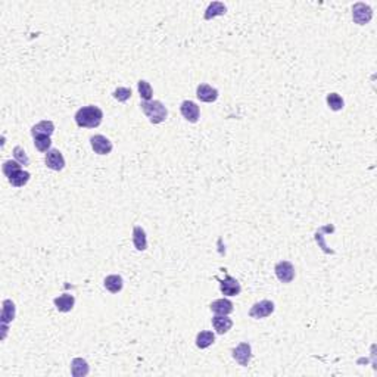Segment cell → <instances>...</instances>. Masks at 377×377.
<instances>
[{
  "label": "cell",
  "mask_w": 377,
  "mask_h": 377,
  "mask_svg": "<svg viewBox=\"0 0 377 377\" xmlns=\"http://www.w3.org/2000/svg\"><path fill=\"white\" fill-rule=\"evenodd\" d=\"M103 286H105V289L109 290L111 293H118V292H121L123 287H124V280H123V277L118 276V274H111V276H108V277L105 279Z\"/></svg>",
  "instance_id": "17"
},
{
  "label": "cell",
  "mask_w": 377,
  "mask_h": 377,
  "mask_svg": "<svg viewBox=\"0 0 377 377\" xmlns=\"http://www.w3.org/2000/svg\"><path fill=\"white\" fill-rule=\"evenodd\" d=\"M30 173L28 171H24V170H19L16 171L15 174H12V177H9V183L13 186V188H22L25 186L28 182H30Z\"/></svg>",
  "instance_id": "21"
},
{
  "label": "cell",
  "mask_w": 377,
  "mask_h": 377,
  "mask_svg": "<svg viewBox=\"0 0 377 377\" xmlns=\"http://www.w3.org/2000/svg\"><path fill=\"white\" fill-rule=\"evenodd\" d=\"M55 131V124L52 121H40L37 123L35 126H32L31 128V134L32 137L35 136H52Z\"/></svg>",
  "instance_id": "18"
},
{
  "label": "cell",
  "mask_w": 377,
  "mask_h": 377,
  "mask_svg": "<svg viewBox=\"0 0 377 377\" xmlns=\"http://www.w3.org/2000/svg\"><path fill=\"white\" fill-rule=\"evenodd\" d=\"M53 304H55V307H56V310L59 313H69L74 308L75 298L72 295H69V293H63L61 296L55 298Z\"/></svg>",
  "instance_id": "12"
},
{
  "label": "cell",
  "mask_w": 377,
  "mask_h": 377,
  "mask_svg": "<svg viewBox=\"0 0 377 377\" xmlns=\"http://www.w3.org/2000/svg\"><path fill=\"white\" fill-rule=\"evenodd\" d=\"M90 145H92V149L97 155H108L112 152V142L109 139H106L105 136L102 134H96L90 139Z\"/></svg>",
  "instance_id": "6"
},
{
  "label": "cell",
  "mask_w": 377,
  "mask_h": 377,
  "mask_svg": "<svg viewBox=\"0 0 377 377\" xmlns=\"http://www.w3.org/2000/svg\"><path fill=\"white\" fill-rule=\"evenodd\" d=\"M15 313H16V308H15V304L10 301V299H4L3 301V310H1V324H9L10 321H13L15 318Z\"/></svg>",
  "instance_id": "19"
},
{
  "label": "cell",
  "mask_w": 377,
  "mask_h": 377,
  "mask_svg": "<svg viewBox=\"0 0 377 377\" xmlns=\"http://www.w3.org/2000/svg\"><path fill=\"white\" fill-rule=\"evenodd\" d=\"M142 111L145 112V115L149 118V121L152 124H161L167 120L168 117V111L165 108V105L161 100H151V102H142L140 103Z\"/></svg>",
  "instance_id": "2"
},
{
  "label": "cell",
  "mask_w": 377,
  "mask_h": 377,
  "mask_svg": "<svg viewBox=\"0 0 377 377\" xmlns=\"http://www.w3.org/2000/svg\"><path fill=\"white\" fill-rule=\"evenodd\" d=\"M133 245L137 251H146L148 249V237H146V231L140 227L136 225L133 228Z\"/></svg>",
  "instance_id": "14"
},
{
  "label": "cell",
  "mask_w": 377,
  "mask_h": 377,
  "mask_svg": "<svg viewBox=\"0 0 377 377\" xmlns=\"http://www.w3.org/2000/svg\"><path fill=\"white\" fill-rule=\"evenodd\" d=\"M44 162H46V167L53 171H62L65 168V158L58 149L47 151V154L44 157Z\"/></svg>",
  "instance_id": "8"
},
{
  "label": "cell",
  "mask_w": 377,
  "mask_h": 377,
  "mask_svg": "<svg viewBox=\"0 0 377 377\" xmlns=\"http://www.w3.org/2000/svg\"><path fill=\"white\" fill-rule=\"evenodd\" d=\"M233 358L242 366L246 367L252 358V348L248 342H242L233 349Z\"/></svg>",
  "instance_id": "7"
},
{
  "label": "cell",
  "mask_w": 377,
  "mask_h": 377,
  "mask_svg": "<svg viewBox=\"0 0 377 377\" xmlns=\"http://www.w3.org/2000/svg\"><path fill=\"white\" fill-rule=\"evenodd\" d=\"M13 157H15V161H16V162H19V164L24 165V167L30 164V159H28L25 151H24L21 146H15V148H13Z\"/></svg>",
  "instance_id": "27"
},
{
  "label": "cell",
  "mask_w": 377,
  "mask_h": 377,
  "mask_svg": "<svg viewBox=\"0 0 377 377\" xmlns=\"http://www.w3.org/2000/svg\"><path fill=\"white\" fill-rule=\"evenodd\" d=\"M196 96L200 102H205V103H211V102H215L218 99V90L211 87L209 84H199L197 89H196Z\"/></svg>",
  "instance_id": "11"
},
{
  "label": "cell",
  "mask_w": 377,
  "mask_h": 377,
  "mask_svg": "<svg viewBox=\"0 0 377 377\" xmlns=\"http://www.w3.org/2000/svg\"><path fill=\"white\" fill-rule=\"evenodd\" d=\"M19 170H22L21 168V164L19 162H16V161H6V162H3V165H1V171H3V174L9 179V177H12V174H15L16 171H19Z\"/></svg>",
  "instance_id": "26"
},
{
  "label": "cell",
  "mask_w": 377,
  "mask_h": 377,
  "mask_svg": "<svg viewBox=\"0 0 377 377\" xmlns=\"http://www.w3.org/2000/svg\"><path fill=\"white\" fill-rule=\"evenodd\" d=\"M209 308H211V311L214 313V314L217 315H228L233 313V302L231 301H228V299H217V301H214L211 305H209Z\"/></svg>",
  "instance_id": "15"
},
{
  "label": "cell",
  "mask_w": 377,
  "mask_h": 377,
  "mask_svg": "<svg viewBox=\"0 0 377 377\" xmlns=\"http://www.w3.org/2000/svg\"><path fill=\"white\" fill-rule=\"evenodd\" d=\"M352 18L358 25H366L373 18V10L366 3H357L352 7Z\"/></svg>",
  "instance_id": "3"
},
{
  "label": "cell",
  "mask_w": 377,
  "mask_h": 377,
  "mask_svg": "<svg viewBox=\"0 0 377 377\" xmlns=\"http://www.w3.org/2000/svg\"><path fill=\"white\" fill-rule=\"evenodd\" d=\"M89 363L83 358H74L71 361V375L74 377H84L89 375Z\"/></svg>",
  "instance_id": "16"
},
{
  "label": "cell",
  "mask_w": 377,
  "mask_h": 377,
  "mask_svg": "<svg viewBox=\"0 0 377 377\" xmlns=\"http://www.w3.org/2000/svg\"><path fill=\"white\" fill-rule=\"evenodd\" d=\"M114 99L118 100V102H127L130 97H131V89H127V87H118L114 93Z\"/></svg>",
  "instance_id": "28"
},
{
  "label": "cell",
  "mask_w": 377,
  "mask_h": 377,
  "mask_svg": "<svg viewBox=\"0 0 377 377\" xmlns=\"http://www.w3.org/2000/svg\"><path fill=\"white\" fill-rule=\"evenodd\" d=\"M326 100H327V105H329V108H330L332 111H341V109H344L345 102H344V99L338 93L327 94V99H326Z\"/></svg>",
  "instance_id": "25"
},
{
  "label": "cell",
  "mask_w": 377,
  "mask_h": 377,
  "mask_svg": "<svg viewBox=\"0 0 377 377\" xmlns=\"http://www.w3.org/2000/svg\"><path fill=\"white\" fill-rule=\"evenodd\" d=\"M34 146L40 152H47V151H50L52 139L49 136H35L34 137Z\"/></svg>",
  "instance_id": "24"
},
{
  "label": "cell",
  "mask_w": 377,
  "mask_h": 377,
  "mask_svg": "<svg viewBox=\"0 0 377 377\" xmlns=\"http://www.w3.org/2000/svg\"><path fill=\"white\" fill-rule=\"evenodd\" d=\"M180 112L182 115L185 117V120H188V123H197L199 117H200V111H199V106L191 102V100H185L180 106Z\"/></svg>",
  "instance_id": "10"
},
{
  "label": "cell",
  "mask_w": 377,
  "mask_h": 377,
  "mask_svg": "<svg viewBox=\"0 0 377 377\" xmlns=\"http://www.w3.org/2000/svg\"><path fill=\"white\" fill-rule=\"evenodd\" d=\"M225 12H227V7H225L224 3H221V1H212V3L208 6L206 12H205V19H211V18H215V16H218V15H224Z\"/></svg>",
  "instance_id": "22"
},
{
  "label": "cell",
  "mask_w": 377,
  "mask_h": 377,
  "mask_svg": "<svg viewBox=\"0 0 377 377\" xmlns=\"http://www.w3.org/2000/svg\"><path fill=\"white\" fill-rule=\"evenodd\" d=\"M212 327L218 335H225L231 327H233V320L228 318L227 315H215L212 317Z\"/></svg>",
  "instance_id": "13"
},
{
  "label": "cell",
  "mask_w": 377,
  "mask_h": 377,
  "mask_svg": "<svg viewBox=\"0 0 377 377\" xmlns=\"http://www.w3.org/2000/svg\"><path fill=\"white\" fill-rule=\"evenodd\" d=\"M276 276L282 283H290L295 279V267L289 261H280L274 267Z\"/></svg>",
  "instance_id": "4"
},
{
  "label": "cell",
  "mask_w": 377,
  "mask_h": 377,
  "mask_svg": "<svg viewBox=\"0 0 377 377\" xmlns=\"http://www.w3.org/2000/svg\"><path fill=\"white\" fill-rule=\"evenodd\" d=\"M137 89H139V94H140V97L143 99V102H151V100H152L154 90H152V86H151L146 80H140V81L137 83Z\"/></svg>",
  "instance_id": "23"
},
{
  "label": "cell",
  "mask_w": 377,
  "mask_h": 377,
  "mask_svg": "<svg viewBox=\"0 0 377 377\" xmlns=\"http://www.w3.org/2000/svg\"><path fill=\"white\" fill-rule=\"evenodd\" d=\"M274 313V302L273 301H259L256 302L249 311V315L255 320H259V318H265L268 315H271Z\"/></svg>",
  "instance_id": "5"
},
{
  "label": "cell",
  "mask_w": 377,
  "mask_h": 377,
  "mask_svg": "<svg viewBox=\"0 0 377 377\" xmlns=\"http://www.w3.org/2000/svg\"><path fill=\"white\" fill-rule=\"evenodd\" d=\"M75 123L78 127L83 128H96L100 126L102 120H103V112L100 108L89 105V106H83L77 111L75 114Z\"/></svg>",
  "instance_id": "1"
},
{
  "label": "cell",
  "mask_w": 377,
  "mask_h": 377,
  "mask_svg": "<svg viewBox=\"0 0 377 377\" xmlns=\"http://www.w3.org/2000/svg\"><path fill=\"white\" fill-rule=\"evenodd\" d=\"M220 290L225 296H237L242 292V286L234 277L225 276L224 280H220Z\"/></svg>",
  "instance_id": "9"
},
{
  "label": "cell",
  "mask_w": 377,
  "mask_h": 377,
  "mask_svg": "<svg viewBox=\"0 0 377 377\" xmlns=\"http://www.w3.org/2000/svg\"><path fill=\"white\" fill-rule=\"evenodd\" d=\"M215 342V335L211 330H202L196 336V346L200 349H206Z\"/></svg>",
  "instance_id": "20"
}]
</instances>
